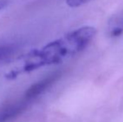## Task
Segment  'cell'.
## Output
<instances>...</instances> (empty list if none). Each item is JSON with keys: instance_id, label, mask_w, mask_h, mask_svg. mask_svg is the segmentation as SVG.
Returning <instances> with one entry per match:
<instances>
[{"instance_id": "obj_4", "label": "cell", "mask_w": 123, "mask_h": 122, "mask_svg": "<svg viewBox=\"0 0 123 122\" xmlns=\"http://www.w3.org/2000/svg\"><path fill=\"white\" fill-rule=\"evenodd\" d=\"M107 34L110 38H117L123 34V10L111 17L107 23Z\"/></svg>"}, {"instance_id": "obj_6", "label": "cell", "mask_w": 123, "mask_h": 122, "mask_svg": "<svg viewBox=\"0 0 123 122\" xmlns=\"http://www.w3.org/2000/svg\"><path fill=\"white\" fill-rule=\"evenodd\" d=\"M91 0H65V3L70 8H78L84 4H86Z\"/></svg>"}, {"instance_id": "obj_7", "label": "cell", "mask_w": 123, "mask_h": 122, "mask_svg": "<svg viewBox=\"0 0 123 122\" xmlns=\"http://www.w3.org/2000/svg\"><path fill=\"white\" fill-rule=\"evenodd\" d=\"M8 4V0H0V10L3 9Z\"/></svg>"}, {"instance_id": "obj_3", "label": "cell", "mask_w": 123, "mask_h": 122, "mask_svg": "<svg viewBox=\"0 0 123 122\" xmlns=\"http://www.w3.org/2000/svg\"><path fill=\"white\" fill-rule=\"evenodd\" d=\"M60 76H61V72L60 71L51 74L46 78L43 79L42 80L31 85L27 90V91L25 92L24 97L27 100H29V102H32L34 99H35L40 94H42L47 89H49L50 86H52L60 78Z\"/></svg>"}, {"instance_id": "obj_5", "label": "cell", "mask_w": 123, "mask_h": 122, "mask_svg": "<svg viewBox=\"0 0 123 122\" xmlns=\"http://www.w3.org/2000/svg\"><path fill=\"white\" fill-rule=\"evenodd\" d=\"M15 51V47L12 44L0 45V63L8 59Z\"/></svg>"}, {"instance_id": "obj_1", "label": "cell", "mask_w": 123, "mask_h": 122, "mask_svg": "<svg viewBox=\"0 0 123 122\" xmlns=\"http://www.w3.org/2000/svg\"><path fill=\"white\" fill-rule=\"evenodd\" d=\"M96 29L91 26H84L68 33L63 37L47 44L40 49H35L26 57L20 70H12L8 79H14L20 73L35 70L45 65L56 64L84 50L93 40Z\"/></svg>"}, {"instance_id": "obj_2", "label": "cell", "mask_w": 123, "mask_h": 122, "mask_svg": "<svg viewBox=\"0 0 123 122\" xmlns=\"http://www.w3.org/2000/svg\"><path fill=\"white\" fill-rule=\"evenodd\" d=\"M25 97L20 100L8 103L0 108V122H12L26 110L29 105Z\"/></svg>"}]
</instances>
